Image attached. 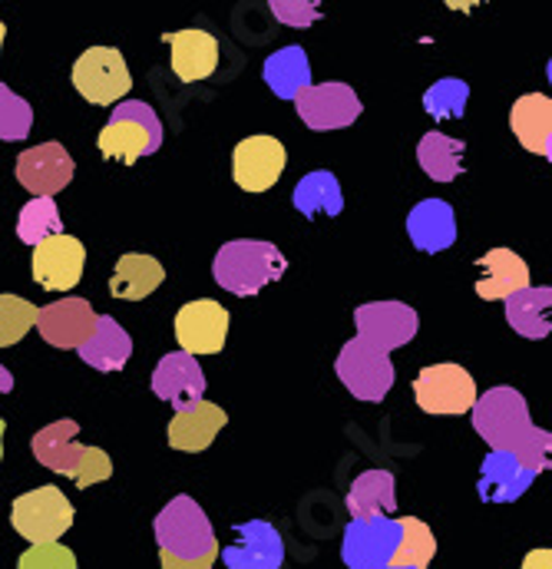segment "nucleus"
Instances as JSON below:
<instances>
[{
  "label": "nucleus",
  "instance_id": "46",
  "mask_svg": "<svg viewBox=\"0 0 552 569\" xmlns=\"http://www.w3.org/2000/svg\"><path fill=\"white\" fill-rule=\"evenodd\" d=\"M388 569H404V567H388Z\"/></svg>",
  "mask_w": 552,
  "mask_h": 569
},
{
  "label": "nucleus",
  "instance_id": "33",
  "mask_svg": "<svg viewBox=\"0 0 552 569\" xmlns=\"http://www.w3.org/2000/svg\"><path fill=\"white\" fill-rule=\"evenodd\" d=\"M433 557H436V540H433L430 527L416 517H401V547H398L391 567L426 569Z\"/></svg>",
  "mask_w": 552,
  "mask_h": 569
},
{
  "label": "nucleus",
  "instance_id": "31",
  "mask_svg": "<svg viewBox=\"0 0 552 569\" xmlns=\"http://www.w3.org/2000/svg\"><path fill=\"white\" fill-rule=\"evenodd\" d=\"M262 77H265V83L275 90V97H281V100H294L301 90L311 87V63H308V53H304L301 47L275 50V53L265 60Z\"/></svg>",
  "mask_w": 552,
  "mask_h": 569
},
{
  "label": "nucleus",
  "instance_id": "40",
  "mask_svg": "<svg viewBox=\"0 0 552 569\" xmlns=\"http://www.w3.org/2000/svg\"><path fill=\"white\" fill-rule=\"evenodd\" d=\"M17 569H77V557L63 543H43V547H30L20 557Z\"/></svg>",
  "mask_w": 552,
  "mask_h": 569
},
{
  "label": "nucleus",
  "instance_id": "37",
  "mask_svg": "<svg viewBox=\"0 0 552 569\" xmlns=\"http://www.w3.org/2000/svg\"><path fill=\"white\" fill-rule=\"evenodd\" d=\"M33 127V110L23 97H17L10 87L0 83V140L20 142L30 137Z\"/></svg>",
  "mask_w": 552,
  "mask_h": 569
},
{
  "label": "nucleus",
  "instance_id": "16",
  "mask_svg": "<svg viewBox=\"0 0 552 569\" xmlns=\"http://www.w3.org/2000/svg\"><path fill=\"white\" fill-rule=\"evenodd\" d=\"M97 318L100 315L87 298H63L37 308V331L53 348H80L93 335Z\"/></svg>",
  "mask_w": 552,
  "mask_h": 569
},
{
  "label": "nucleus",
  "instance_id": "38",
  "mask_svg": "<svg viewBox=\"0 0 552 569\" xmlns=\"http://www.w3.org/2000/svg\"><path fill=\"white\" fill-rule=\"evenodd\" d=\"M526 470H533L536 477L540 473H546L550 470V453H552V433L550 430H540V427H533L523 440H520V447L516 450H510Z\"/></svg>",
  "mask_w": 552,
  "mask_h": 569
},
{
  "label": "nucleus",
  "instance_id": "28",
  "mask_svg": "<svg viewBox=\"0 0 552 569\" xmlns=\"http://www.w3.org/2000/svg\"><path fill=\"white\" fill-rule=\"evenodd\" d=\"M398 507V480L388 470H364L348 490L351 520L364 517H388Z\"/></svg>",
  "mask_w": 552,
  "mask_h": 569
},
{
  "label": "nucleus",
  "instance_id": "3",
  "mask_svg": "<svg viewBox=\"0 0 552 569\" xmlns=\"http://www.w3.org/2000/svg\"><path fill=\"white\" fill-rule=\"evenodd\" d=\"M97 146L107 159H120V162L133 166L142 156H152L162 146V120L142 100L117 103Z\"/></svg>",
  "mask_w": 552,
  "mask_h": 569
},
{
  "label": "nucleus",
  "instance_id": "22",
  "mask_svg": "<svg viewBox=\"0 0 552 569\" xmlns=\"http://www.w3.org/2000/svg\"><path fill=\"white\" fill-rule=\"evenodd\" d=\"M225 421H229L225 411L212 401H199L185 411H175V418L169 421V430H165L169 447H175L182 453H199L219 437Z\"/></svg>",
  "mask_w": 552,
  "mask_h": 569
},
{
  "label": "nucleus",
  "instance_id": "13",
  "mask_svg": "<svg viewBox=\"0 0 552 569\" xmlns=\"http://www.w3.org/2000/svg\"><path fill=\"white\" fill-rule=\"evenodd\" d=\"M73 156L60 142H40L17 156V179L33 199H53L73 182Z\"/></svg>",
  "mask_w": 552,
  "mask_h": 569
},
{
  "label": "nucleus",
  "instance_id": "30",
  "mask_svg": "<svg viewBox=\"0 0 552 569\" xmlns=\"http://www.w3.org/2000/svg\"><path fill=\"white\" fill-rule=\"evenodd\" d=\"M162 279H165V272L152 256L130 252L117 262L110 291H113V298H123V301H142L162 284Z\"/></svg>",
  "mask_w": 552,
  "mask_h": 569
},
{
  "label": "nucleus",
  "instance_id": "19",
  "mask_svg": "<svg viewBox=\"0 0 552 569\" xmlns=\"http://www.w3.org/2000/svg\"><path fill=\"white\" fill-rule=\"evenodd\" d=\"M169 57H172V73L182 83H202L215 73L219 67V40L205 30H179L165 37Z\"/></svg>",
  "mask_w": 552,
  "mask_h": 569
},
{
  "label": "nucleus",
  "instance_id": "18",
  "mask_svg": "<svg viewBox=\"0 0 552 569\" xmlns=\"http://www.w3.org/2000/svg\"><path fill=\"white\" fill-rule=\"evenodd\" d=\"M152 395L159 401H169L175 411L199 405L205 395V375H202L199 361L192 355H182V351L159 358V365L152 371Z\"/></svg>",
  "mask_w": 552,
  "mask_h": 569
},
{
  "label": "nucleus",
  "instance_id": "36",
  "mask_svg": "<svg viewBox=\"0 0 552 569\" xmlns=\"http://www.w3.org/2000/svg\"><path fill=\"white\" fill-rule=\"evenodd\" d=\"M37 325V305L20 295H0V348H13Z\"/></svg>",
  "mask_w": 552,
  "mask_h": 569
},
{
  "label": "nucleus",
  "instance_id": "32",
  "mask_svg": "<svg viewBox=\"0 0 552 569\" xmlns=\"http://www.w3.org/2000/svg\"><path fill=\"white\" fill-rule=\"evenodd\" d=\"M463 152H466V142L450 140L443 133H426L420 140V146H416L420 169L433 182H453L463 172Z\"/></svg>",
  "mask_w": 552,
  "mask_h": 569
},
{
  "label": "nucleus",
  "instance_id": "17",
  "mask_svg": "<svg viewBox=\"0 0 552 569\" xmlns=\"http://www.w3.org/2000/svg\"><path fill=\"white\" fill-rule=\"evenodd\" d=\"M229 569H281L284 563V540L272 523L249 520L235 527V543L219 550Z\"/></svg>",
  "mask_w": 552,
  "mask_h": 569
},
{
  "label": "nucleus",
  "instance_id": "23",
  "mask_svg": "<svg viewBox=\"0 0 552 569\" xmlns=\"http://www.w3.org/2000/svg\"><path fill=\"white\" fill-rule=\"evenodd\" d=\"M408 236L420 252H443L456 242V216L443 199H423L408 216Z\"/></svg>",
  "mask_w": 552,
  "mask_h": 569
},
{
  "label": "nucleus",
  "instance_id": "29",
  "mask_svg": "<svg viewBox=\"0 0 552 569\" xmlns=\"http://www.w3.org/2000/svg\"><path fill=\"white\" fill-rule=\"evenodd\" d=\"M291 202H294V209H298L301 216H308V219H314V216H331V219H334V216H341V209H344V192H341L334 172L314 169V172H308V176L298 179Z\"/></svg>",
  "mask_w": 552,
  "mask_h": 569
},
{
  "label": "nucleus",
  "instance_id": "42",
  "mask_svg": "<svg viewBox=\"0 0 552 569\" xmlns=\"http://www.w3.org/2000/svg\"><path fill=\"white\" fill-rule=\"evenodd\" d=\"M523 569H552V553L550 550H533V553L523 560Z\"/></svg>",
  "mask_w": 552,
  "mask_h": 569
},
{
  "label": "nucleus",
  "instance_id": "43",
  "mask_svg": "<svg viewBox=\"0 0 552 569\" xmlns=\"http://www.w3.org/2000/svg\"><path fill=\"white\" fill-rule=\"evenodd\" d=\"M7 391H13V375L0 365V395H7Z\"/></svg>",
  "mask_w": 552,
  "mask_h": 569
},
{
  "label": "nucleus",
  "instance_id": "4",
  "mask_svg": "<svg viewBox=\"0 0 552 569\" xmlns=\"http://www.w3.org/2000/svg\"><path fill=\"white\" fill-rule=\"evenodd\" d=\"M473 430L486 440L493 450H516L520 440L533 430L530 405L516 388H490L486 395H476V405L470 408Z\"/></svg>",
  "mask_w": 552,
  "mask_h": 569
},
{
  "label": "nucleus",
  "instance_id": "7",
  "mask_svg": "<svg viewBox=\"0 0 552 569\" xmlns=\"http://www.w3.org/2000/svg\"><path fill=\"white\" fill-rule=\"evenodd\" d=\"M334 371L341 378V385L358 398V401H384L394 388V365H391V355L371 348L368 341L361 338H351L338 361H334Z\"/></svg>",
  "mask_w": 552,
  "mask_h": 569
},
{
  "label": "nucleus",
  "instance_id": "41",
  "mask_svg": "<svg viewBox=\"0 0 552 569\" xmlns=\"http://www.w3.org/2000/svg\"><path fill=\"white\" fill-rule=\"evenodd\" d=\"M272 13L288 27H311L321 17V7L311 0H272Z\"/></svg>",
  "mask_w": 552,
  "mask_h": 569
},
{
  "label": "nucleus",
  "instance_id": "14",
  "mask_svg": "<svg viewBox=\"0 0 552 569\" xmlns=\"http://www.w3.org/2000/svg\"><path fill=\"white\" fill-rule=\"evenodd\" d=\"M87 249L80 239L60 232L33 246V282L47 291H70L83 276Z\"/></svg>",
  "mask_w": 552,
  "mask_h": 569
},
{
  "label": "nucleus",
  "instance_id": "27",
  "mask_svg": "<svg viewBox=\"0 0 552 569\" xmlns=\"http://www.w3.org/2000/svg\"><path fill=\"white\" fill-rule=\"evenodd\" d=\"M550 305H552V288L550 284H530L516 295L506 298V321L516 335L523 338H550Z\"/></svg>",
  "mask_w": 552,
  "mask_h": 569
},
{
  "label": "nucleus",
  "instance_id": "35",
  "mask_svg": "<svg viewBox=\"0 0 552 569\" xmlns=\"http://www.w3.org/2000/svg\"><path fill=\"white\" fill-rule=\"evenodd\" d=\"M466 100H470V87L456 77H446L423 93V110L433 120H460L466 113Z\"/></svg>",
  "mask_w": 552,
  "mask_h": 569
},
{
  "label": "nucleus",
  "instance_id": "26",
  "mask_svg": "<svg viewBox=\"0 0 552 569\" xmlns=\"http://www.w3.org/2000/svg\"><path fill=\"white\" fill-rule=\"evenodd\" d=\"M77 433H80V425L70 421V418L53 421V425H47L43 430H37L33 440H30L37 463H43L53 473L73 477V467H77V460L83 453V447L77 443Z\"/></svg>",
  "mask_w": 552,
  "mask_h": 569
},
{
  "label": "nucleus",
  "instance_id": "24",
  "mask_svg": "<svg viewBox=\"0 0 552 569\" xmlns=\"http://www.w3.org/2000/svg\"><path fill=\"white\" fill-rule=\"evenodd\" d=\"M510 130L523 149L552 159V103L543 93H526L510 110Z\"/></svg>",
  "mask_w": 552,
  "mask_h": 569
},
{
  "label": "nucleus",
  "instance_id": "21",
  "mask_svg": "<svg viewBox=\"0 0 552 569\" xmlns=\"http://www.w3.org/2000/svg\"><path fill=\"white\" fill-rule=\"evenodd\" d=\"M530 288V266L513 249H490L476 262V295L486 301H506Z\"/></svg>",
  "mask_w": 552,
  "mask_h": 569
},
{
  "label": "nucleus",
  "instance_id": "9",
  "mask_svg": "<svg viewBox=\"0 0 552 569\" xmlns=\"http://www.w3.org/2000/svg\"><path fill=\"white\" fill-rule=\"evenodd\" d=\"M401 547V520L364 517L344 527L341 560L348 569H388Z\"/></svg>",
  "mask_w": 552,
  "mask_h": 569
},
{
  "label": "nucleus",
  "instance_id": "12",
  "mask_svg": "<svg viewBox=\"0 0 552 569\" xmlns=\"http://www.w3.org/2000/svg\"><path fill=\"white\" fill-rule=\"evenodd\" d=\"M229 338V311L212 301L199 298L179 308L175 315V341L182 345V355H219Z\"/></svg>",
  "mask_w": 552,
  "mask_h": 569
},
{
  "label": "nucleus",
  "instance_id": "44",
  "mask_svg": "<svg viewBox=\"0 0 552 569\" xmlns=\"http://www.w3.org/2000/svg\"><path fill=\"white\" fill-rule=\"evenodd\" d=\"M3 430H7V425L0 421V460H3Z\"/></svg>",
  "mask_w": 552,
  "mask_h": 569
},
{
  "label": "nucleus",
  "instance_id": "45",
  "mask_svg": "<svg viewBox=\"0 0 552 569\" xmlns=\"http://www.w3.org/2000/svg\"><path fill=\"white\" fill-rule=\"evenodd\" d=\"M3 33H7V27H3V20H0V47H3Z\"/></svg>",
  "mask_w": 552,
  "mask_h": 569
},
{
  "label": "nucleus",
  "instance_id": "20",
  "mask_svg": "<svg viewBox=\"0 0 552 569\" xmlns=\"http://www.w3.org/2000/svg\"><path fill=\"white\" fill-rule=\"evenodd\" d=\"M536 473L526 470L513 453L506 450H490L483 467H480V500L483 503H513L533 487Z\"/></svg>",
  "mask_w": 552,
  "mask_h": 569
},
{
  "label": "nucleus",
  "instance_id": "34",
  "mask_svg": "<svg viewBox=\"0 0 552 569\" xmlns=\"http://www.w3.org/2000/svg\"><path fill=\"white\" fill-rule=\"evenodd\" d=\"M60 232H63V219H60V209H57L53 199H30V202L20 209L17 236H20L27 246H40L43 239L60 236Z\"/></svg>",
  "mask_w": 552,
  "mask_h": 569
},
{
  "label": "nucleus",
  "instance_id": "5",
  "mask_svg": "<svg viewBox=\"0 0 552 569\" xmlns=\"http://www.w3.org/2000/svg\"><path fill=\"white\" fill-rule=\"evenodd\" d=\"M13 530L30 540L33 547L57 543L73 527V503L63 497L60 487H37L30 493H20L10 507Z\"/></svg>",
  "mask_w": 552,
  "mask_h": 569
},
{
  "label": "nucleus",
  "instance_id": "1",
  "mask_svg": "<svg viewBox=\"0 0 552 569\" xmlns=\"http://www.w3.org/2000/svg\"><path fill=\"white\" fill-rule=\"evenodd\" d=\"M155 543L162 569H212L219 560V540L205 510L179 493L155 517Z\"/></svg>",
  "mask_w": 552,
  "mask_h": 569
},
{
  "label": "nucleus",
  "instance_id": "8",
  "mask_svg": "<svg viewBox=\"0 0 552 569\" xmlns=\"http://www.w3.org/2000/svg\"><path fill=\"white\" fill-rule=\"evenodd\" d=\"M414 398L423 415H466L476 405V381L460 365H430L414 378Z\"/></svg>",
  "mask_w": 552,
  "mask_h": 569
},
{
  "label": "nucleus",
  "instance_id": "15",
  "mask_svg": "<svg viewBox=\"0 0 552 569\" xmlns=\"http://www.w3.org/2000/svg\"><path fill=\"white\" fill-rule=\"evenodd\" d=\"M288 152L275 137H249L232 152V176L245 192H269L281 179Z\"/></svg>",
  "mask_w": 552,
  "mask_h": 569
},
{
  "label": "nucleus",
  "instance_id": "10",
  "mask_svg": "<svg viewBox=\"0 0 552 569\" xmlns=\"http://www.w3.org/2000/svg\"><path fill=\"white\" fill-rule=\"evenodd\" d=\"M294 110L308 130L331 133V130L351 127L364 113V103L348 83H318L294 97Z\"/></svg>",
  "mask_w": 552,
  "mask_h": 569
},
{
  "label": "nucleus",
  "instance_id": "11",
  "mask_svg": "<svg viewBox=\"0 0 552 569\" xmlns=\"http://www.w3.org/2000/svg\"><path fill=\"white\" fill-rule=\"evenodd\" d=\"M354 325H358L361 341L391 355L394 348H404L408 341H414L420 318L404 301H368L354 308Z\"/></svg>",
  "mask_w": 552,
  "mask_h": 569
},
{
  "label": "nucleus",
  "instance_id": "2",
  "mask_svg": "<svg viewBox=\"0 0 552 569\" xmlns=\"http://www.w3.org/2000/svg\"><path fill=\"white\" fill-rule=\"evenodd\" d=\"M288 272V262L272 242H259V239H239L229 242L215 252L212 262V276L225 291L239 295V298H252L259 295L265 284L278 282Z\"/></svg>",
  "mask_w": 552,
  "mask_h": 569
},
{
  "label": "nucleus",
  "instance_id": "6",
  "mask_svg": "<svg viewBox=\"0 0 552 569\" xmlns=\"http://www.w3.org/2000/svg\"><path fill=\"white\" fill-rule=\"evenodd\" d=\"M73 87L87 103L110 107L133 90V77L117 47H90L73 63Z\"/></svg>",
  "mask_w": 552,
  "mask_h": 569
},
{
  "label": "nucleus",
  "instance_id": "25",
  "mask_svg": "<svg viewBox=\"0 0 552 569\" xmlns=\"http://www.w3.org/2000/svg\"><path fill=\"white\" fill-rule=\"evenodd\" d=\"M77 351L97 371H123L127 361H130V355H133V338H130V331L120 321L100 315L93 335Z\"/></svg>",
  "mask_w": 552,
  "mask_h": 569
},
{
  "label": "nucleus",
  "instance_id": "39",
  "mask_svg": "<svg viewBox=\"0 0 552 569\" xmlns=\"http://www.w3.org/2000/svg\"><path fill=\"white\" fill-rule=\"evenodd\" d=\"M110 473H113V460H110V453L107 450H100V447H83V453H80V460H77V467H73V483L80 487V490H87V487H93V483H103V480H110Z\"/></svg>",
  "mask_w": 552,
  "mask_h": 569
}]
</instances>
